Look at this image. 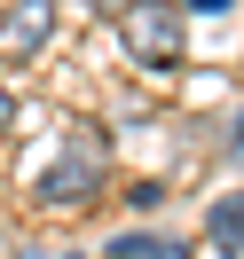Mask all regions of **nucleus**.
<instances>
[{"label": "nucleus", "instance_id": "nucleus-1", "mask_svg": "<svg viewBox=\"0 0 244 259\" xmlns=\"http://www.w3.org/2000/svg\"><path fill=\"white\" fill-rule=\"evenodd\" d=\"M118 39L134 63H181V0H134L118 16Z\"/></svg>", "mask_w": 244, "mask_h": 259}, {"label": "nucleus", "instance_id": "nucleus-2", "mask_svg": "<svg viewBox=\"0 0 244 259\" xmlns=\"http://www.w3.org/2000/svg\"><path fill=\"white\" fill-rule=\"evenodd\" d=\"M95 189H102V142H79L63 165L40 173V204H95Z\"/></svg>", "mask_w": 244, "mask_h": 259}, {"label": "nucleus", "instance_id": "nucleus-3", "mask_svg": "<svg viewBox=\"0 0 244 259\" xmlns=\"http://www.w3.org/2000/svg\"><path fill=\"white\" fill-rule=\"evenodd\" d=\"M55 32V0H16L0 8V55H40Z\"/></svg>", "mask_w": 244, "mask_h": 259}, {"label": "nucleus", "instance_id": "nucleus-4", "mask_svg": "<svg viewBox=\"0 0 244 259\" xmlns=\"http://www.w3.org/2000/svg\"><path fill=\"white\" fill-rule=\"evenodd\" d=\"M205 243L213 251H244V189H228V196L205 204Z\"/></svg>", "mask_w": 244, "mask_h": 259}, {"label": "nucleus", "instance_id": "nucleus-5", "mask_svg": "<svg viewBox=\"0 0 244 259\" xmlns=\"http://www.w3.org/2000/svg\"><path fill=\"white\" fill-rule=\"evenodd\" d=\"M16 126V95H8V87H0V134Z\"/></svg>", "mask_w": 244, "mask_h": 259}, {"label": "nucleus", "instance_id": "nucleus-6", "mask_svg": "<svg viewBox=\"0 0 244 259\" xmlns=\"http://www.w3.org/2000/svg\"><path fill=\"white\" fill-rule=\"evenodd\" d=\"M95 8H111V16H126V8H134V0H95Z\"/></svg>", "mask_w": 244, "mask_h": 259}, {"label": "nucleus", "instance_id": "nucleus-7", "mask_svg": "<svg viewBox=\"0 0 244 259\" xmlns=\"http://www.w3.org/2000/svg\"><path fill=\"white\" fill-rule=\"evenodd\" d=\"M236 142H244V102H236Z\"/></svg>", "mask_w": 244, "mask_h": 259}, {"label": "nucleus", "instance_id": "nucleus-8", "mask_svg": "<svg viewBox=\"0 0 244 259\" xmlns=\"http://www.w3.org/2000/svg\"><path fill=\"white\" fill-rule=\"evenodd\" d=\"M32 259H48V251H32ZM55 259H71V251H55Z\"/></svg>", "mask_w": 244, "mask_h": 259}]
</instances>
